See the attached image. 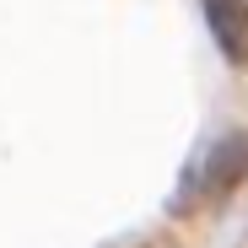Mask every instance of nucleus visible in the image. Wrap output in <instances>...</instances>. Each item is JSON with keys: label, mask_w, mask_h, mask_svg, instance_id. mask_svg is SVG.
<instances>
[{"label": "nucleus", "mask_w": 248, "mask_h": 248, "mask_svg": "<svg viewBox=\"0 0 248 248\" xmlns=\"http://www.w3.org/2000/svg\"><path fill=\"white\" fill-rule=\"evenodd\" d=\"M243 178H248V130H232L205 162V184H211V194H227Z\"/></svg>", "instance_id": "f03ea898"}, {"label": "nucleus", "mask_w": 248, "mask_h": 248, "mask_svg": "<svg viewBox=\"0 0 248 248\" xmlns=\"http://www.w3.org/2000/svg\"><path fill=\"white\" fill-rule=\"evenodd\" d=\"M205 22H211L221 54L243 70L248 65V0H205Z\"/></svg>", "instance_id": "f257e3e1"}]
</instances>
